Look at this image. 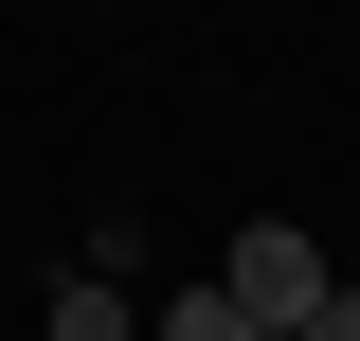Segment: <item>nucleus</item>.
I'll return each mask as SVG.
<instances>
[{"mask_svg": "<svg viewBox=\"0 0 360 341\" xmlns=\"http://www.w3.org/2000/svg\"><path fill=\"white\" fill-rule=\"evenodd\" d=\"M234 305H252V341H307L324 305H342V269H324V234H288V215H252V234H234Z\"/></svg>", "mask_w": 360, "mask_h": 341, "instance_id": "nucleus-1", "label": "nucleus"}, {"mask_svg": "<svg viewBox=\"0 0 360 341\" xmlns=\"http://www.w3.org/2000/svg\"><path fill=\"white\" fill-rule=\"evenodd\" d=\"M54 341H127V288L90 269V288H54Z\"/></svg>", "mask_w": 360, "mask_h": 341, "instance_id": "nucleus-2", "label": "nucleus"}, {"mask_svg": "<svg viewBox=\"0 0 360 341\" xmlns=\"http://www.w3.org/2000/svg\"><path fill=\"white\" fill-rule=\"evenodd\" d=\"M162 341H252V305H234V288H180V305H162Z\"/></svg>", "mask_w": 360, "mask_h": 341, "instance_id": "nucleus-3", "label": "nucleus"}, {"mask_svg": "<svg viewBox=\"0 0 360 341\" xmlns=\"http://www.w3.org/2000/svg\"><path fill=\"white\" fill-rule=\"evenodd\" d=\"M307 341H360V288H342V305H324V323H307Z\"/></svg>", "mask_w": 360, "mask_h": 341, "instance_id": "nucleus-4", "label": "nucleus"}]
</instances>
